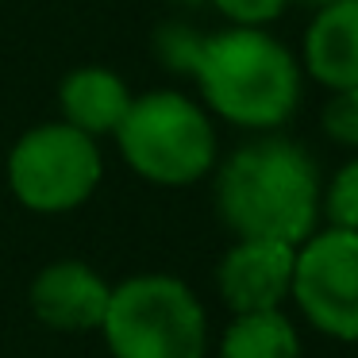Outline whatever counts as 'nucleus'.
<instances>
[{"mask_svg": "<svg viewBox=\"0 0 358 358\" xmlns=\"http://www.w3.org/2000/svg\"><path fill=\"white\" fill-rule=\"evenodd\" d=\"M324 131L339 147H358V89H335L327 96Z\"/></svg>", "mask_w": 358, "mask_h": 358, "instance_id": "obj_14", "label": "nucleus"}, {"mask_svg": "<svg viewBox=\"0 0 358 358\" xmlns=\"http://www.w3.org/2000/svg\"><path fill=\"white\" fill-rule=\"evenodd\" d=\"M301 4H312V8H324V4H335V0H301Z\"/></svg>", "mask_w": 358, "mask_h": 358, "instance_id": "obj_17", "label": "nucleus"}, {"mask_svg": "<svg viewBox=\"0 0 358 358\" xmlns=\"http://www.w3.org/2000/svg\"><path fill=\"white\" fill-rule=\"evenodd\" d=\"M116 143L124 162L155 185H193L216 162L212 120L201 104L173 89L131 96V108L116 127Z\"/></svg>", "mask_w": 358, "mask_h": 358, "instance_id": "obj_3", "label": "nucleus"}, {"mask_svg": "<svg viewBox=\"0 0 358 358\" xmlns=\"http://www.w3.org/2000/svg\"><path fill=\"white\" fill-rule=\"evenodd\" d=\"M296 247L270 239H239L220 262V293L235 308L247 312H278L281 301L293 293Z\"/></svg>", "mask_w": 358, "mask_h": 358, "instance_id": "obj_7", "label": "nucleus"}, {"mask_svg": "<svg viewBox=\"0 0 358 358\" xmlns=\"http://www.w3.org/2000/svg\"><path fill=\"white\" fill-rule=\"evenodd\" d=\"M216 208L239 239L301 247L320 216V173L293 139H255L224 162Z\"/></svg>", "mask_w": 358, "mask_h": 358, "instance_id": "obj_1", "label": "nucleus"}, {"mask_svg": "<svg viewBox=\"0 0 358 358\" xmlns=\"http://www.w3.org/2000/svg\"><path fill=\"white\" fill-rule=\"evenodd\" d=\"M108 281L85 262H50L31 281V308L55 331H93L108 312Z\"/></svg>", "mask_w": 358, "mask_h": 358, "instance_id": "obj_8", "label": "nucleus"}, {"mask_svg": "<svg viewBox=\"0 0 358 358\" xmlns=\"http://www.w3.org/2000/svg\"><path fill=\"white\" fill-rule=\"evenodd\" d=\"M204 39H208V35H204L201 27H193L189 20H166V24H158L155 35H150V55L158 58L162 70L193 78L196 62H201V55H204Z\"/></svg>", "mask_w": 358, "mask_h": 358, "instance_id": "obj_12", "label": "nucleus"}, {"mask_svg": "<svg viewBox=\"0 0 358 358\" xmlns=\"http://www.w3.org/2000/svg\"><path fill=\"white\" fill-rule=\"evenodd\" d=\"M58 104H62V124L78 127L89 139H101V135H116V127L124 124L131 93L120 73L104 66H81L62 78Z\"/></svg>", "mask_w": 358, "mask_h": 358, "instance_id": "obj_10", "label": "nucleus"}, {"mask_svg": "<svg viewBox=\"0 0 358 358\" xmlns=\"http://www.w3.org/2000/svg\"><path fill=\"white\" fill-rule=\"evenodd\" d=\"M231 20V27H266L289 8V0H208Z\"/></svg>", "mask_w": 358, "mask_h": 358, "instance_id": "obj_15", "label": "nucleus"}, {"mask_svg": "<svg viewBox=\"0 0 358 358\" xmlns=\"http://www.w3.org/2000/svg\"><path fill=\"white\" fill-rule=\"evenodd\" d=\"M193 81L216 116L235 127L270 131L301 104V66L262 27H227L204 39Z\"/></svg>", "mask_w": 358, "mask_h": 358, "instance_id": "obj_2", "label": "nucleus"}, {"mask_svg": "<svg viewBox=\"0 0 358 358\" xmlns=\"http://www.w3.org/2000/svg\"><path fill=\"white\" fill-rule=\"evenodd\" d=\"M220 358H301V339L281 312H247L224 331Z\"/></svg>", "mask_w": 358, "mask_h": 358, "instance_id": "obj_11", "label": "nucleus"}, {"mask_svg": "<svg viewBox=\"0 0 358 358\" xmlns=\"http://www.w3.org/2000/svg\"><path fill=\"white\" fill-rule=\"evenodd\" d=\"M173 4H181V8H201V4H208V0H173Z\"/></svg>", "mask_w": 358, "mask_h": 358, "instance_id": "obj_16", "label": "nucleus"}, {"mask_svg": "<svg viewBox=\"0 0 358 358\" xmlns=\"http://www.w3.org/2000/svg\"><path fill=\"white\" fill-rule=\"evenodd\" d=\"M304 70L335 89H358V0L316 8L304 31Z\"/></svg>", "mask_w": 358, "mask_h": 358, "instance_id": "obj_9", "label": "nucleus"}, {"mask_svg": "<svg viewBox=\"0 0 358 358\" xmlns=\"http://www.w3.org/2000/svg\"><path fill=\"white\" fill-rule=\"evenodd\" d=\"M324 212H327V220H331V227L358 231V158L347 162L331 178L327 196H324Z\"/></svg>", "mask_w": 358, "mask_h": 358, "instance_id": "obj_13", "label": "nucleus"}, {"mask_svg": "<svg viewBox=\"0 0 358 358\" xmlns=\"http://www.w3.org/2000/svg\"><path fill=\"white\" fill-rule=\"evenodd\" d=\"M101 150L96 139L70 124H39L8 155V185L16 201L31 212H70L101 185Z\"/></svg>", "mask_w": 358, "mask_h": 358, "instance_id": "obj_5", "label": "nucleus"}, {"mask_svg": "<svg viewBox=\"0 0 358 358\" xmlns=\"http://www.w3.org/2000/svg\"><path fill=\"white\" fill-rule=\"evenodd\" d=\"M293 296L324 335L358 343V231L308 235L296 250Z\"/></svg>", "mask_w": 358, "mask_h": 358, "instance_id": "obj_6", "label": "nucleus"}, {"mask_svg": "<svg viewBox=\"0 0 358 358\" xmlns=\"http://www.w3.org/2000/svg\"><path fill=\"white\" fill-rule=\"evenodd\" d=\"M116 358H204V308L185 281L143 273L112 289L101 324Z\"/></svg>", "mask_w": 358, "mask_h": 358, "instance_id": "obj_4", "label": "nucleus"}]
</instances>
